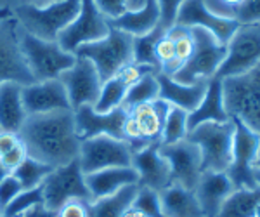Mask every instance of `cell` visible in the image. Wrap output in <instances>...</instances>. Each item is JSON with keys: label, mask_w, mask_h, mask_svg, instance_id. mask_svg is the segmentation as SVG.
<instances>
[{"label": "cell", "mask_w": 260, "mask_h": 217, "mask_svg": "<svg viewBox=\"0 0 260 217\" xmlns=\"http://www.w3.org/2000/svg\"><path fill=\"white\" fill-rule=\"evenodd\" d=\"M236 190L225 172H207L201 174L198 184L194 188V195L198 200L205 217H217L222 203L229 198V195Z\"/></svg>", "instance_id": "cell-21"}, {"label": "cell", "mask_w": 260, "mask_h": 217, "mask_svg": "<svg viewBox=\"0 0 260 217\" xmlns=\"http://www.w3.org/2000/svg\"><path fill=\"white\" fill-rule=\"evenodd\" d=\"M163 35H165V30L161 26H156L148 35L134 37V63L160 70V65H158L156 56H154V47H156V42Z\"/></svg>", "instance_id": "cell-33"}, {"label": "cell", "mask_w": 260, "mask_h": 217, "mask_svg": "<svg viewBox=\"0 0 260 217\" xmlns=\"http://www.w3.org/2000/svg\"><path fill=\"white\" fill-rule=\"evenodd\" d=\"M137 190H139V184H132L111 197L92 200L87 208V217H121V214L132 205Z\"/></svg>", "instance_id": "cell-29"}, {"label": "cell", "mask_w": 260, "mask_h": 217, "mask_svg": "<svg viewBox=\"0 0 260 217\" xmlns=\"http://www.w3.org/2000/svg\"><path fill=\"white\" fill-rule=\"evenodd\" d=\"M169 110L170 104L163 99L128 108L123 123V139L132 153L151 144H161L163 125Z\"/></svg>", "instance_id": "cell-7"}, {"label": "cell", "mask_w": 260, "mask_h": 217, "mask_svg": "<svg viewBox=\"0 0 260 217\" xmlns=\"http://www.w3.org/2000/svg\"><path fill=\"white\" fill-rule=\"evenodd\" d=\"M75 56L89 59L98 70L101 80L106 82L134 63V37L110 26L104 39L78 47Z\"/></svg>", "instance_id": "cell-5"}, {"label": "cell", "mask_w": 260, "mask_h": 217, "mask_svg": "<svg viewBox=\"0 0 260 217\" xmlns=\"http://www.w3.org/2000/svg\"><path fill=\"white\" fill-rule=\"evenodd\" d=\"M175 24H182L187 28H203L210 32L220 45H228L231 37L240 28L236 19H225L212 14L203 0H186L177 12Z\"/></svg>", "instance_id": "cell-17"}, {"label": "cell", "mask_w": 260, "mask_h": 217, "mask_svg": "<svg viewBox=\"0 0 260 217\" xmlns=\"http://www.w3.org/2000/svg\"><path fill=\"white\" fill-rule=\"evenodd\" d=\"M19 47L35 82L59 78L61 73L70 70L77 61V56L66 52L57 42L40 40L23 28L19 33Z\"/></svg>", "instance_id": "cell-4"}, {"label": "cell", "mask_w": 260, "mask_h": 217, "mask_svg": "<svg viewBox=\"0 0 260 217\" xmlns=\"http://www.w3.org/2000/svg\"><path fill=\"white\" fill-rule=\"evenodd\" d=\"M184 2H186V0H158V6H160V12H161L160 26L165 32L175 24L177 12H179L180 6H182Z\"/></svg>", "instance_id": "cell-40"}, {"label": "cell", "mask_w": 260, "mask_h": 217, "mask_svg": "<svg viewBox=\"0 0 260 217\" xmlns=\"http://www.w3.org/2000/svg\"><path fill=\"white\" fill-rule=\"evenodd\" d=\"M234 19L240 26L248 24H260V0H243L238 6Z\"/></svg>", "instance_id": "cell-38"}, {"label": "cell", "mask_w": 260, "mask_h": 217, "mask_svg": "<svg viewBox=\"0 0 260 217\" xmlns=\"http://www.w3.org/2000/svg\"><path fill=\"white\" fill-rule=\"evenodd\" d=\"M260 63V24L240 26L225 45V57L217 70L219 80L238 77Z\"/></svg>", "instance_id": "cell-10"}, {"label": "cell", "mask_w": 260, "mask_h": 217, "mask_svg": "<svg viewBox=\"0 0 260 217\" xmlns=\"http://www.w3.org/2000/svg\"><path fill=\"white\" fill-rule=\"evenodd\" d=\"M156 78L158 83H160V99L167 101L170 106H177L180 110L187 111V113H191L192 110L198 108L208 85V80L196 82L191 83V85L179 83L161 72L156 73Z\"/></svg>", "instance_id": "cell-24"}, {"label": "cell", "mask_w": 260, "mask_h": 217, "mask_svg": "<svg viewBox=\"0 0 260 217\" xmlns=\"http://www.w3.org/2000/svg\"><path fill=\"white\" fill-rule=\"evenodd\" d=\"M23 104L28 115H44L52 113V111L71 110L68 92L59 78L23 85Z\"/></svg>", "instance_id": "cell-19"}, {"label": "cell", "mask_w": 260, "mask_h": 217, "mask_svg": "<svg viewBox=\"0 0 260 217\" xmlns=\"http://www.w3.org/2000/svg\"><path fill=\"white\" fill-rule=\"evenodd\" d=\"M234 125L236 131H234L233 158L225 174L236 190H253L258 188L255 179V158L258 151L260 136L238 120H234Z\"/></svg>", "instance_id": "cell-11"}, {"label": "cell", "mask_w": 260, "mask_h": 217, "mask_svg": "<svg viewBox=\"0 0 260 217\" xmlns=\"http://www.w3.org/2000/svg\"><path fill=\"white\" fill-rule=\"evenodd\" d=\"M192 35L196 40L194 52L191 59L172 77L175 82L186 85L212 80L225 57V45H220L210 32L203 28H192Z\"/></svg>", "instance_id": "cell-9"}, {"label": "cell", "mask_w": 260, "mask_h": 217, "mask_svg": "<svg viewBox=\"0 0 260 217\" xmlns=\"http://www.w3.org/2000/svg\"><path fill=\"white\" fill-rule=\"evenodd\" d=\"M167 37H170L172 42L175 45V59L180 63V66H184L187 61L191 59L192 52L196 49V40L192 35V28L182 26V24H174L165 32Z\"/></svg>", "instance_id": "cell-35"}, {"label": "cell", "mask_w": 260, "mask_h": 217, "mask_svg": "<svg viewBox=\"0 0 260 217\" xmlns=\"http://www.w3.org/2000/svg\"><path fill=\"white\" fill-rule=\"evenodd\" d=\"M59 80L68 92L70 106L73 111L80 106H94L98 103L103 80L95 66L89 59L77 57L75 65L64 73H61Z\"/></svg>", "instance_id": "cell-16"}, {"label": "cell", "mask_w": 260, "mask_h": 217, "mask_svg": "<svg viewBox=\"0 0 260 217\" xmlns=\"http://www.w3.org/2000/svg\"><path fill=\"white\" fill-rule=\"evenodd\" d=\"M130 87L125 83L118 75H115L110 80L103 82V87H101V94L98 103L94 104V110L98 113H108V111H113L116 108L123 106V99L127 96V90Z\"/></svg>", "instance_id": "cell-31"}, {"label": "cell", "mask_w": 260, "mask_h": 217, "mask_svg": "<svg viewBox=\"0 0 260 217\" xmlns=\"http://www.w3.org/2000/svg\"><path fill=\"white\" fill-rule=\"evenodd\" d=\"M9 174H11V172H9V170H7V169H6V167H4L2 164H0V182H2V181H4V179H6L7 176H9Z\"/></svg>", "instance_id": "cell-50"}, {"label": "cell", "mask_w": 260, "mask_h": 217, "mask_svg": "<svg viewBox=\"0 0 260 217\" xmlns=\"http://www.w3.org/2000/svg\"><path fill=\"white\" fill-rule=\"evenodd\" d=\"M42 193H44V205L54 212L59 210L70 200L92 202V195L85 182V174L78 160L54 169L42 182Z\"/></svg>", "instance_id": "cell-8"}, {"label": "cell", "mask_w": 260, "mask_h": 217, "mask_svg": "<svg viewBox=\"0 0 260 217\" xmlns=\"http://www.w3.org/2000/svg\"><path fill=\"white\" fill-rule=\"evenodd\" d=\"M217 217H260V188L234 190Z\"/></svg>", "instance_id": "cell-28"}, {"label": "cell", "mask_w": 260, "mask_h": 217, "mask_svg": "<svg viewBox=\"0 0 260 217\" xmlns=\"http://www.w3.org/2000/svg\"><path fill=\"white\" fill-rule=\"evenodd\" d=\"M19 141L21 139L18 134H12V132H0V157L6 155V153L14 148Z\"/></svg>", "instance_id": "cell-45"}, {"label": "cell", "mask_w": 260, "mask_h": 217, "mask_svg": "<svg viewBox=\"0 0 260 217\" xmlns=\"http://www.w3.org/2000/svg\"><path fill=\"white\" fill-rule=\"evenodd\" d=\"M52 167L47 164H42V162L35 160L31 157H26L21 164L12 170V176L18 179L23 190H33V188L42 186V182L45 181V177L52 172Z\"/></svg>", "instance_id": "cell-30"}, {"label": "cell", "mask_w": 260, "mask_h": 217, "mask_svg": "<svg viewBox=\"0 0 260 217\" xmlns=\"http://www.w3.org/2000/svg\"><path fill=\"white\" fill-rule=\"evenodd\" d=\"M28 157L47 164L52 169L78 160L82 141L75 129L71 110L52 111L44 115H28L18 132Z\"/></svg>", "instance_id": "cell-1"}, {"label": "cell", "mask_w": 260, "mask_h": 217, "mask_svg": "<svg viewBox=\"0 0 260 217\" xmlns=\"http://www.w3.org/2000/svg\"><path fill=\"white\" fill-rule=\"evenodd\" d=\"M160 99V83H158L156 73L144 75L139 82H136L127 90V96L123 99V108L128 110L137 104H144Z\"/></svg>", "instance_id": "cell-32"}, {"label": "cell", "mask_w": 260, "mask_h": 217, "mask_svg": "<svg viewBox=\"0 0 260 217\" xmlns=\"http://www.w3.org/2000/svg\"><path fill=\"white\" fill-rule=\"evenodd\" d=\"M21 26L12 16L0 19V83L12 80L21 85L35 83L19 47Z\"/></svg>", "instance_id": "cell-14"}, {"label": "cell", "mask_w": 260, "mask_h": 217, "mask_svg": "<svg viewBox=\"0 0 260 217\" xmlns=\"http://www.w3.org/2000/svg\"><path fill=\"white\" fill-rule=\"evenodd\" d=\"M56 2H61V0H24V4H30V6H35V7H45Z\"/></svg>", "instance_id": "cell-47"}, {"label": "cell", "mask_w": 260, "mask_h": 217, "mask_svg": "<svg viewBox=\"0 0 260 217\" xmlns=\"http://www.w3.org/2000/svg\"><path fill=\"white\" fill-rule=\"evenodd\" d=\"M75 129L80 141L92 139L98 136H110L115 139H123V123L127 110L123 106L108 113H98L92 106H80L73 111ZM125 141V139H123Z\"/></svg>", "instance_id": "cell-18"}, {"label": "cell", "mask_w": 260, "mask_h": 217, "mask_svg": "<svg viewBox=\"0 0 260 217\" xmlns=\"http://www.w3.org/2000/svg\"><path fill=\"white\" fill-rule=\"evenodd\" d=\"M161 12L158 0H144L139 9H128L115 19H108V24L120 32H125L132 37L148 35L160 26Z\"/></svg>", "instance_id": "cell-23"}, {"label": "cell", "mask_w": 260, "mask_h": 217, "mask_svg": "<svg viewBox=\"0 0 260 217\" xmlns=\"http://www.w3.org/2000/svg\"><path fill=\"white\" fill-rule=\"evenodd\" d=\"M121 217H146V215L142 214L141 210H137L136 207H132V205H130V207L127 208V210H125L123 214H121Z\"/></svg>", "instance_id": "cell-48"}, {"label": "cell", "mask_w": 260, "mask_h": 217, "mask_svg": "<svg viewBox=\"0 0 260 217\" xmlns=\"http://www.w3.org/2000/svg\"><path fill=\"white\" fill-rule=\"evenodd\" d=\"M37 205H44V193L42 186L33 190H23L12 202L0 212L2 217H21Z\"/></svg>", "instance_id": "cell-36"}, {"label": "cell", "mask_w": 260, "mask_h": 217, "mask_svg": "<svg viewBox=\"0 0 260 217\" xmlns=\"http://www.w3.org/2000/svg\"><path fill=\"white\" fill-rule=\"evenodd\" d=\"M28 113L23 104V85L18 82L0 83V131L18 134Z\"/></svg>", "instance_id": "cell-25"}, {"label": "cell", "mask_w": 260, "mask_h": 217, "mask_svg": "<svg viewBox=\"0 0 260 217\" xmlns=\"http://www.w3.org/2000/svg\"><path fill=\"white\" fill-rule=\"evenodd\" d=\"M161 144H151L132 153V167L139 176V186L149 188L160 193L172 184L170 165L160 153Z\"/></svg>", "instance_id": "cell-20"}, {"label": "cell", "mask_w": 260, "mask_h": 217, "mask_svg": "<svg viewBox=\"0 0 260 217\" xmlns=\"http://www.w3.org/2000/svg\"><path fill=\"white\" fill-rule=\"evenodd\" d=\"M82 0H61L45 7H35L30 4L16 7L14 18L19 26L40 40L57 42L59 33L73 23L80 12Z\"/></svg>", "instance_id": "cell-3"}, {"label": "cell", "mask_w": 260, "mask_h": 217, "mask_svg": "<svg viewBox=\"0 0 260 217\" xmlns=\"http://www.w3.org/2000/svg\"><path fill=\"white\" fill-rule=\"evenodd\" d=\"M222 96L229 118L260 136V63L250 72L222 80Z\"/></svg>", "instance_id": "cell-2"}, {"label": "cell", "mask_w": 260, "mask_h": 217, "mask_svg": "<svg viewBox=\"0 0 260 217\" xmlns=\"http://www.w3.org/2000/svg\"><path fill=\"white\" fill-rule=\"evenodd\" d=\"M187 111L180 110L177 106H170L169 115L165 118L163 125V134H161V144H175L179 141L187 137Z\"/></svg>", "instance_id": "cell-34"}, {"label": "cell", "mask_w": 260, "mask_h": 217, "mask_svg": "<svg viewBox=\"0 0 260 217\" xmlns=\"http://www.w3.org/2000/svg\"><path fill=\"white\" fill-rule=\"evenodd\" d=\"M21 217H57V212L49 210L45 205H37V207H33L31 210H28L26 214L21 215Z\"/></svg>", "instance_id": "cell-46"}, {"label": "cell", "mask_w": 260, "mask_h": 217, "mask_svg": "<svg viewBox=\"0 0 260 217\" xmlns=\"http://www.w3.org/2000/svg\"><path fill=\"white\" fill-rule=\"evenodd\" d=\"M89 203L85 200H70L57 210V217H87Z\"/></svg>", "instance_id": "cell-44"}, {"label": "cell", "mask_w": 260, "mask_h": 217, "mask_svg": "<svg viewBox=\"0 0 260 217\" xmlns=\"http://www.w3.org/2000/svg\"><path fill=\"white\" fill-rule=\"evenodd\" d=\"M228 120L229 115L224 104V96H222V80L212 78V80H208L207 92H205L198 108L187 115V129L192 131V129L201 123L228 122Z\"/></svg>", "instance_id": "cell-26"}, {"label": "cell", "mask_w": 260, "mask_h": 217, "mask_svg": "<svg viewBox=\"0 0 260 217\" xmlns=\"http://www.w3.org/2000/svg\"><path fill=\"white\" fill-rule=\"evenodd\" d=\"M255 169L260 170V144H258V151H257V158H255Z\"/></svg>", "instance_id": "cell-51"}, {"label": "cell", "mask_w": 260, "mask_h": 217, "mask_svg": "<svg viewBox=\"0 0 260 217\" xmlns=\"http://www.w3.org/2000/svg\"><path fill=\"white\" fill-rule=\"evenodd\" d=\"M0 132H2V131H0Z\"/></svg>", "instance_id": "cell-53"}, {"label": "cell", "mask_w": 260, "mask_h": 217, "mask_svg": "<svg viewBox=\"0 0 260 217\" xmlns=\"http://www.w3.org/2000/svg\"><path fill=\"white\" fill-rule=\"evenodd\" d=\"M255 179H257V186L260 188V170L255 169Z\"/></svg>", "instance_id": "cell-52"}, {"label": "cell", "mask_w": 260, "mask_h": 217, "mask_svg": "<svg viewBox=\"0 0 260 217\" xmlns=\"http://www.w3.org/2000/svg\"><path fill=\"white\" fill-rule=\"evenodd\" d=\"M236 125L234 120L228 122H207L187 132L191 143H194L201 151L203 172H225L233 158V143Z\"/></svg>", "instance_id": "cell-6"}, {"label": "cell", "mask_w": 260, "mask_h": 217, "mask_svg": "<svg viewBox=\"0 0 260 217\" xmlns=\"http://www.w3.org/2000/svg\"><path fill=\"white\" fill-rule=\"evenodd\" d=\"M94 2L106 19H115L128 11V0H94Z\"/></svg>", "instance_id": "cell-42"}, {"label": "cell", "mask_w": 260, "mask_h": 217, "mask_svg": "<svg viewBox=\"0 0 260 217\" xmlns=\"http://www.w3.org/2000/svg\"><path fill=\"white\" fill-rule=\"evenodd\" d=\"M85 182L92 195V200H99L111 197L127 186L139 184V176L134 167H110V169L87 174Z\"/></svg>", "instance_id": "cell-22"}, {"label": "cell", "mask_w": 260, "mask_h": 217, "mask_svg": "<svg viewBox=\"0 0 260 217\" xmlns=\"http://www.w3.org/2000/svg\"><path fill=\"white\" fill-rule=\"evenodd\" d=\"M241 2L243 0H203V4L207 6V9L210 11L212 14L219 16V18H225V19H234L236 9Z\"/></svg>", "instance_id": "cell-39"}, {"label": "cell", "mask_w": 260, "mask_h": 217, "mask_svg": "<svg viewBox=\"0 0 260 217\" xmlns=\"http://www.w3.org/2000/svg\"><path fill=\"white\" fill-rule=\"evenodd\" d=\"M12 16H14V12H12L9 6L0 7V19H7V18H12Z\"/></svg>", "instance_id": "cell-49"}, {"label": "cell", "mask_w": 260, "mask_h": 217, "mask_svg": "<svg viewBox=\"0 0 260 217\" xmlns=\"http://www.w3.org/2000/svg\"><path fill=\"white\" fill-rule=\"evenodd\" d=\"M21 191H23V188H21V184L18 182V179L12 176V174H9V176L0 182V212L9 205Z\"/></svg>", "instance_id": "cell-41"}, {"label": "cell", "mask_w": 260, "mask_h": 217, "mask_svg": "<svg viewBox=\"0 0 260 217\" xmlns=\"http://www.w3.org/2000/svg\"><path fill=\"white\" fill-rule=\"evenodd\" d=\"M0 217H2V215H0Z\"/></svg>", "instance_id": "cell-54"}, {"label": "cell", "mask_w": 260, "mask_h": 217, "mask_svg": "<svg viewBox=\"0 0 260 217\" xmlns=\"http://www.w3.org/2000/svg\"><path fill=\"white\" fill-rule=\"evenodd\" d=\"M160 203L165 217H205L194 191L170 184L160 191Z\"/></svg>", "instance_id": "cell-27"}, {"label": "cell", "mask_w": 260, "mask_h": 217, "mask_svg": "<svg viewBox=\"0 0 260 217\" xmlns=\"http://www.w3.org/2000/svg\"><path fill=\"white\" fill-rule=\"evenodd\" d=\"M26 157H28L26 148H24L23 141H19V143L16 144L14 148L9 149V151L6 153V155L0 157V164L6 167V169L9 170V172H12V170H14L16 167H18Z\"/></svg>", "instance_id": "cell-43"}, {"label": "cell", "mask_w": 260, "mask_h": 217, "mask_svg": "<svg viewBox=\"0 0 260 217\" xmlns=\"http://www.w3.org/2000/svg\"><path fill=\"white\" fill-rule=\"evenodd\" d=\"M160 153L170 165L172 184H179L194 191L203 174V160L198 146L189 139H182L175 144H161Z\"/></svg>", "instance_id": "cell-15"}, {"label": "cell", "mask_w": 260, "mask_h": 217, "mask_svg": "<svg viewBox=\"0 0 260 217\" xmlns=\"http://www.w3.org/2000/svg\"><path fill=\"white\" fill-rule=\"evenodd\" d=\"M78 162L85 176L110 167H132V149L123 139L98 136L82 141Z\"/></svg>", "instance_id": "cell-12"}, {"label": "cell", "mask_w": 260, "mask_h": 217, "mask_svg": "<svg viewBox=\"0 0 260 217\" xmlns=\"http://www.w3.org/2000/svg\"><path fill=\"white\" fill-rule=\"evenodd\" d=\"M132 207H136L137 210H141L146 217H165L161 210L160 203V193L149 188L139 186L136 193V198L132 202Z\"/></svg>", "instance_id": "cell-37"}, {"label": "cell", "mask_w": 260, "mask_h": 217, "mask_svg": "<svg viewBox=\"0 0 260 217\" xmlns=\"http://www.w3.org/2000/svg\"><path fill=\"white\" fill-rule=\"evenodd\" d=\"M108 32H110L108 19L101 14L94 0H82L80 12L73 19V23H70L59 33L57 44L66 52L75 54L77 49L82 47V45L104 39L108 35Z\"/></svg>", "instance_id": "cell-13"}]
</instances>
